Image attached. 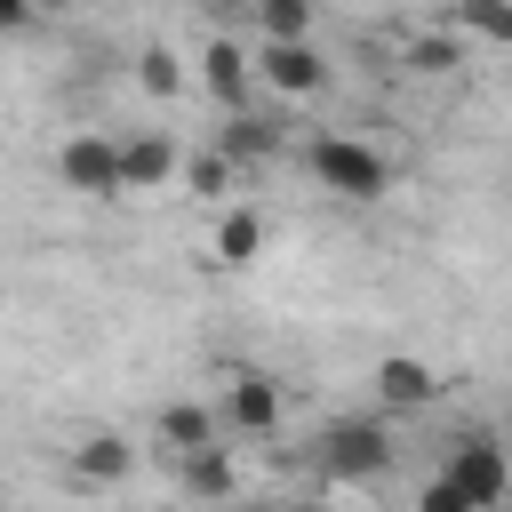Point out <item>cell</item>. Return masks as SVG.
<instances>
[{"mask_svg":"<svg viewBox=\"0 0 512 512\" xmlns=\"http://www.w3.org/2000/svg\"><path fill=\"white\" fill-rule=\"evenodd\" d=\"M392 456H400V440H392L384 416H336V424L312 432V472H320V480H344V488L384 480Z\"/></svg>","mask_w":512,"mask_h":512,"instance_id":"1","label":"cell"},{"mask_svg":"<svg viewBox=\"0 0 512 512\" xmlns=\"http://www.w3.org/2000/svg\"><path fill=\"white\" fill-rule=\"evenodd\" d=\"M304 168L320 176V192H336V200H384L392 192V160L376 152V144H360V136H344V128H328V136H312L304 144Z\"/></svg>","mask_w":512,"mask_h":512,"instance_id":"2","label":"cell"},{"mask_svg":"<svg viewBox=\"0 0 512 512\" xmlns=\"http://www.w3.org/2000/svg\"><path fill=\"white\" fill-rule=\"evenodd\" d=\"M440 480H448L464 504L496 512V504H504V448H496V432H488V424L456 432V440L440 448Z\"/></svg>","mask_w":512,"mask_h":512,"instance_id":"3","label":"cell"},{"mask_svg":"<svg viewBox=\"0 0 512 512\" xmlns=\"http://www.w3.org/2000/svg\"><path fill=\"white\" fill-rule=\"evenodd\" d=\"M248 72L272 88V96H328V56L312 40H288V48H248Z\"/></svg>","mask_w":512,"mask_h":512,"instance_id":"4","label":"cell"},{"mask_svg":"<svg viewBox=\"0 0 512 512\" xmlns=\"http://www.w3.org/2000/svg\"><path fill=\"white\" fill-rule=\"evenodd\" d=\"M216 424H224V432H240V440H272V432H280V376H264V368H240V376L224 384V408H216Z\"/></svg>","mask_w":512,"mask_h":512,"instance_id":"5","label":"cell"},{"mask_svg":"<svg viewBox=\"0 0 512 512\" xmlns=\"http://www.w3.org/2000/svg\"><path fill=\"white\" fill-rule=\"evenodd\" d=\"M56 184H64V192H80V200H120L112 136H64V144H56Z\"/></svg>","mask_w":512,"mask_h":512,"instance_id":"6","label":"cell"},{"mask_svg":"<svg viewBox=\"0 0 512 512\" xmlns=\"http://www.w3.org/2000/svg\"><path fill=\"white\" fill-rule=\"evenodd\" d=\"M368 384H376V416H384V424H392V416H416V408L440 400V376H432L416 352H384V360L368 368Z\"/></svg>","mask_w":512,"mask_h":512,"instance_id":"7","label":"cell"},{"mask_svg":"<svg viewBox=\"0 0 512 512\" xmlns=\"http://www.w3.org/2000/svg\"><path fill=\"white\" fill-rule=\"evenodd\" d=\"M200 88L216 96V112H224V120H232V112H256V72H248V48L216 32V40L200 48Z\"/></svg>","mask_w":512,"mask_h":512,"instance_id":"8","label":"cell"},{"mask_svg":"<svg viewBox=\"0 0 512 512\" xmlns=\"http://www.w3.org/2000/svg\"><path fill=\"white\" fill-rule=\"evenodd\" d=\"M152 432H160V448L184 464V456H208V448H224V424H216V408L208 400H168L160 416H152Z\"/></svg>","mask_w":512,"mask_h":512,"instance_id":"9","label":"cell"},{"mask_svg":"<svg viewBox=\"0 0 512 512\" xmlns=\"http://www.w3.org/2000/svg\"><path fill=\"white\" fill-rule=\"evenodd\" d=\"M64 472H72L80 488H120V480L136 472V448H128V432H88V440L64 448Z\"/></svg>","mask_w":512,"mask_h":512,"instance_id":"10","label":"cell"},{"mask_svg":"<svg viewBox=\"0 0 512 512\" xmlns=\"http://www.w3.org/2000/svg\"><path fill=\"white\" fill-rule=\"evenodd\" d=\"M208 152H216L232 176H240V168H264V160L280 152V120H272V112H232V120L216 128V144H208Z\"/></svg>","mask_w":512,"mask_h":512,"instance_id":"11","label":"cell"},{"mask_svg":"<svg viewBox=\"0 0 512 512\" xmlns=\"http://www.w3.org/2000/svg\"><path fill=\"white\" fill-rule=\"evenodd\" d=\"M112 160H120V192H160L184 168V152L168 136H128V144H112Z\"/></svg>","mask_w":512,"mask_h":512,"instance_id":"12","label":"cell"},{"mask_svg":"<svg viewBox=\"0 0 512 512\" xmlns=\"http://www.w3.org/2000/svg\"><path fill=\"white\" fill-rule=\"evenodd\" d=\"M256 256H264V216H256L248 200H232V208L216 216V264H224V272H248Z\"/></svg>","mask_w":512,"mask_h":512,"instance_id":"13","label":"cell"},{"mask_svg":"<svg viewBox=\"0 0 512 512\" xmlns=\"http://www.w3.org/2000/svg\"><path fill=\"white\" fill-rule=\"evenodd\" d=\"M184 496L192 504H240V472H232V448H208V456H184L176 464Z\"/></svg>","mask_w":512,"mask_h":512,"instance_id":"14","label":"cell"},{"mask_svg":"<svg viewBox=\"0 0 512 512\" xmlns=\"http://www.w3.org/2000/svg\"><path fill=\"white\" fill-rule=\"evenodd\" d=\"M312 24H320V16H312L304 0H264V8H256V48H288V40H312Z\"/></svg>","mask_w":512,"mask_h":512,"instance_id":"15","label":"cell"},{"mask_svg":"<svg viewBox=\"0 0 512 512\" xmlns=\"http://www.w3.org/2000/svg\"><path fill=\"white\" fill-rule=\"evenodd\" d=\"M136 88H144V96H160V104H168V96H184V56L152 40V48L136 56Z\"/></svg>","mask_w":512,"mask_h":512,"instance_id":"16","label":"cell"},{"mask_svg":"<svg viewBox=\"0 0 512 512\" xmlns=\"http://www.w3.org/2000/svg\"><path fill=\"white\" fill-rule=\"evenodd\" d=\"M176 176L192 184V200H224V192H232V168H224L216 152H192V160H184Z\"/></svg>","mask_w":512,"mask_h":512,"instance_id":"17","label":"cell"},{"mask_svg":"<svg viewBox=\"0 0 512 512\" xmlns=\"http://www.w3.org/2000/svg\"><path fill=\"white\" fill-rule=\"evenodd\" d=\"M448 64H456V40H448V32H416V40H408V72H424V80H440Z\"/></svg>","mask_w":512,"mask_h":512,"instance_id":"18","label":"cell"},{"mask_svg":"<svg viewBox=\"0 0 512 512\" xmlns=\"http://www.w3.org/2000/svg\"><path fill=\"white\" fill-rule=\"evenodd\" d=\"M416 512H480V504H464V496H456V488H448V480L432 472V480L416 488Z\"/></svg>","mask_w":512,"mask_h":512,"instance_id":"19","label":"cell"},{"mask_svg":"<svg viewBox=\"0 0 512 512\" xmlns=\"http://www.w3.org/2000/svg\"><path fill=\"white\" fill-rule=\"evenodd\" d=\"M464 24H472L480 40H512V16H496V8H464Z\"/></svg>","mask_w":512,"mask_h":512,"instance_id":"20","label":"cell"},{"mask_svg":"<svg viewBox=\"0 0 512 512\" xmlns=\"http://www.w3.org/2000/svg\"><path fill=\"white\" fill-rule=\"evenodd\" d=\"M0 32H32V8L24 0H0Z\"/></svg>","mask_w":512,"mask_h":512,"instance_id":"21","label":"cell"},{"mask_svg":"<svg viewBox=\"0 0 512 512\" xmlns=\"http://www.w3.org/2000/svg\"><path fill=\"white\" fill-rule=\"evenodd\" d=\"M232 512H304V504H280V496H240Z\"/></svg>","mask_w":512,"mask_h":512,"instance_id":"22","label":"cell"}]
</instances>
